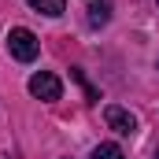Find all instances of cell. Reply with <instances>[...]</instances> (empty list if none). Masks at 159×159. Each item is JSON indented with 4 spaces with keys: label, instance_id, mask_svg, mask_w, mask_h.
<instances>
[{
    "label": "cell",
    "instance_id": "1",
    "mask_svg": "<svg viewBox=\"0 0 159 159\" xmlns=\"http://www.w3.org/2000/svg\"><path fill=\"white\" fill-rule=\"evenodd\" d=\"M7 52L19 59V63H34L41 52V41L34 37V30H26V26H15L11 34H7Z\"/></svg>",
    "mask_w": 159,
    "mask_h": 159
},
{
    "label": "cell",
    "instance_id": "2",
    "mask_svg": "<svg viewBox=\"0 0 159 159\" xmlns=\"http://www.w3.org/2000/svg\"><path fill=\"white\" fill-rule=\"evenodd\" d=\"M30 93H34L37 100H48V104H52V100L63 96V81L56 78L52 70H37V74L30 78Z\"/></svg>",
    "mask_w": 159,
    "mask_h": 159
},
{
    "label": "cell",
    "instance_id": "3",
    "mask_svg": "<svg viewBox=\"0 0 159 159\" xmlns=\"http://www.w3.org/2000/svg\"><path fill=\"white\" fill-rule=\"evenodd\" d=\"M104 119H107V126L115 129V133H122V137H129V133H137V119L126 111V107H119V104H111L107 111H104Z\"/></svg>",
    "mask_w": 159,
    "mask_h": 159
},
{
    "label": "cell",
    "instance_id": "4",
    "mask_svg": "<svg viewBox=\"0 0 159 159\" xmlns=\"http://www.w3.org/2000/svg\"><path fill=\"white\" fill-rule=\"evenodd\" d=\"M85 11H89V15H85V22H89L93 30H96V26H107V19H111V4H107V0H93Z\"/></svg>",
    "mask_w": 159,
    "mask_h": 159
},
{
    "label": "cell",
    "instance_id": "5",
    "mask_svg": "<svg viewBox=\"0 0 159 159\" xmlns=\"http://www.w3.org/2000/svg\"><path fill=\"white\" fill-rule=\"evenodd\" d=\"M26 4H30L34 11H41V15H52V19L63 15V7H67V0H26Z\"/></svg>",
    "mask_w": 159,
    "mask_h": 159
},
{
    "label": "cell",
    "instance_id": "6",
    "mask_svg": "<svg viewBox=\"0 0 159 159\" xmlns=\"http://www.w3.org/2000/svg\"><path fill=\"white\" fill-rule=\"evenodd\" d=\"M89 159H126V156H122V148H119V144H96Z\"/></svg>",
    "mask_w": 159,
    "mask_h": 159
},
{
    "label": "cell",
    "instance_id": "7",
    "mask_svg": "<svg viewBox=\"0 0 159 159\" xmlns=\"http://www.w3.org/2000/svg\"><path fill=\"white\" fill-rule=\"evenodd\" d=\"M156 159H159V148H156Z\"/></svg>",
    "mask_w": 159,
    "mask_h": 159
}]
</instances>
